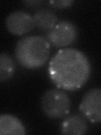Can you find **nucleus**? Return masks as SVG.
Returning a JSON list of instances; mask_svg holds the SVG:
<instances>
[{"label": "nucleus", "instance_id": "1", "mask_svg": "<svg viewBox=\"0 0 101 135\" xmlns=\"http://www.w3.org/2000/svg\"><path fill=\"white\" fill-rule=\"evenodd\" d=\"M48 74L57 88L74 91L82 88L89 79L91 64L83 52L75 48H63L52 57Z\"/></svg>", "mask_w": 101, "mask_h": 135}, {"label": "nucleus", "instance_id": "2", "mask_svg": "<svg viewBox=\"0 0 101 135\" xmlns=\"http://www.w3.org/2000/svg\"><path fill=\"white\" fill-rule=\"evenodd\" d=\"M50 52L49 41L41 36L23 37L17 42L14 49L17 61L28 69H36L43 66L48 60Z\"/></svg>", "mask_w": 101, "mask_h": 135}, {"label": "nucleus", "instance_id": "3", "mask_svg": "<svg viewBox=\"0 0 101 135\" xmlns=\"http://www.w3.org/2000/svg\"><path fill=\"white\" fill-rule=\"evenodd\" d=\"M41 107L48 117L57 119L69 113L71 100L67 93L62 89H50L42 95Z\"/></svg>", "mask_w": 101, "mask_h": 135}, {"label": "nucleus", "instance_id": "4", "mask_svg": "<svg viewBox=\"0 0 101 135\" xmlns=\"http://www.w3.org/2000/svg\"><path fill=\"white\" fill-rule=\"evenodd\" d=\"M78 37L77 26L71 21L61 20L46 33L49 43L56 47H65L73 44Z\"/></svg>", "mask_w": 101, "mask_h": 135}, {"label": "nucleus", "instance_id": "5", "mask_svg": "<svg viewBox=\"0 0 101 135\" xmlns=\"http://www.w3.org/2000/svg\"><path fill=\"white\" fill-rule=\"evenodd\" d=\"M79 110L84 117L93 122H101V88L88 90L83 96Z\"/></svg>", "mask_w": 101, "mask_h": 135}, {"label": "nucleus", "instance_id": "6", "mask_svg": "<svg viewBox=\"0 0 101 135\" xmlns=\"http://www.w3.org/2000/svg\"><path fill=\"white\" fill-rule=\"evenodd\" d=\"M5 25L8 31L15 36H23L35 27L33 16L24 11H14L8 15Z\"/></svg>", "mask_w": 101, "mask_h": 135}, {"label": "nucleus", "instance_id": "7", "mask_svg": "<svg viewBox=\"0 0 101 135\" xmlns=\"http://www.w3.org/2000/svg\"><path fill=\"white\" fill-rule=\"evenodd\" d=\"M88 125L85 119L77 114L70 115L63 120L60 128L62 134L83 135L87 133Z\"/></svg>", "mask_w": 101, "mask_h": 135}, {"label": "nucleus", "instance_id": "8", "mask_svg": "<svg viewBox=\"0 0 101 135\" xmlns=\"http://www.w3.org/2000/svg\"><path fill=\"white\" fill-rule=\"evenodd\" d=\"M26 133L24 126L19 119L11 114L0 116V134L1 135H24Z\"/></svg>", "mask_w": 101, "mask_h": 135}, {"label": "nucleus", "instance_id": "9", "mask_svg": "<svg viewBox=\"0 0 101 135\" xmlns=\"http://www.w3.org/2000/svg\"><path fill=\"white\" fill-rule=\"evenodd\" d=\"M35 26L46 31H50L57 24V17L49 8H41L33 16Z\"/></svg>", "mask_w": 101, "mask_h": 135}, {"label": "nucleus", "instance_id": "10", "mask_svg": "<svg viewBox=\"0 0 101 135\" xmlns=\"http://www.w3.org/2000/svg\"><path fill=\"white\" fill-rule=\"evenodd\" d=\"M14 62L11 57L5 52H2L0 55V80L1 82L9 79L14 75Z\"/></svg>", "mask_w": 101, "mask_h": 135}, {"label": "nucleus", "instance_id": "11", "mask_svg": "<svg viewBox=\"0 0 101 135\" xmlns=\"http://www.w3.org/2000/svg\"><path fill=\"white\" fill-rule=\"evenodd\" d=\"M73 2L71 0H57V1H50L49 3L52 7L56 8H68L71 6V4Z\"/></svg>", "mask_w": 101, "mask_h": 135}, {"label": "nucleus", "instance_id": "12", "mask_svg": "<svg viewBox=\"0 0 101 135\" xmlns=\"http://www.w3.org/2000/svg\"><path fill=\"white\" fill-rule=\"evenodd\" d=\"M42 1H36V0H34V1H24V4H26V5L28 6H34V7H36L37 5H39V4H41Z\"/></svg>", "mask_w": 101, "mask_h": 135}]
</instances>
